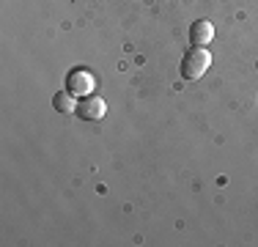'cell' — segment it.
Listing matches in <instances>:
<instances>
[{"label": "cell", "instance_id": "obj_6", "mask_svg": "<svg viewBox=\"0 0 258 247\" xmlns=\"http://www.w3.org/2000/svg\"><path fill=\"white\" fill-rule=\"evenodd\" d=\"M255 69H258V64H255Z\"/></svg>", "mask_w": 258, "mask_h": 247}, {"label": "cell", "instance_id": "obj_1", "mask_svg": "<svg viewBox=\"0 0 258 247\" xmlns=\"http://www.w3.org/2000/svg\"><path fill=\"white\" fill-rule=\"evenodd\" d=\"M212 66V52L206 47H189L181 58V77L184 80H201Z\"/></svg>", "mask_w": 258, "mask_h": 247}, {"label": "cell", "instance_id": "obj_3", "mask_svg": "<svg viewBox=\"0 0 258 247\" xmlns=\"http://www.w3.org/2000/svg\"><path fill=\"white\" fill-rule=\"evenodd\" d=\"M104 113H107V102L102 96L91 94V96H83L77 102V115L83 121H102Z\"/></svg>", "mask_w": 258, "mask_h": 247}, {"label": "cell", "instance_id": "obj_4", "mask_svg": "<svg viewBox=\"0 0 258 247\" xmlns=\"http://www.w3.org/2000/svg\"><path fill=\"white\" fill-rule=\"evenodd\" d=\"M212 39H214V25L212 22L209 20L192 22V28H189V44L192 47H206V44H212Z\"/></svg>", "mask_w": 258, "mask_h": 247}, {"label": "cell", "instance_id": "obj_5", "mask_svg": "<svg viewBox=\"0 0 258 247\" xmlns=\"http://www.w3.org/2000/svg\"><path fill=\"white\" fill-rule=\"evenodd\" d=\"M52 104L58 113H77V96L69 94V91H58V94L52 96Z\"/></svg>", "mask_w": 258, "mask_h": 247}, {"label": "cell", "instance_id": "obj_2", "mask_svg": "<svg viewBox=\"0 0 258 247\" xmlns=\"http://www.w3.org/2000/svg\"><path fill=\"white\" fill-rule=\"evenodd\" d=\"M94 88H96L94 74H91L88 69H83V66L72 69V72H69V77H66V91H69V94H75L77 99L91 96V94H94Z\"/></svg>", "mask_w": 258, "mask_h": 247}]
</instances>
